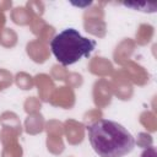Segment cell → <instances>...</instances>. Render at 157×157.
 Instances as JSON below:
<instances>
[{"label": "cell", "mask_w": 157, "mask_h": 157, "mask_svg": "<svg viewBox=\"0 0 157 157\" xmlns=\"http://www.w3.org/2000/svg\"><path fill=\"white\" fill-rule=\"evenodd\" d=\"M140 157H157V152L155 147H147L146 150H144V152L141 153Z\"/></svg>", "instance_id": "obj_3"}, {"label": "cell", "mask_w": 157, "mask_h": 157, "mask_svg": "<svg viewBox=\"0 0 157 157\" xmlns=\"http://www.w3.org/2000/svg\"><path fill=\"white\" fill-rule=\"evenodd\" d=\"M88 141L99 157H124L135 147V137L121 124L98 119L87 126Z\"/></svg>", "instance_id": "obj_1"}, {"label": "cell", "mask_w": 157, "mask_h": 157, "mask_svg": "<svg viewBox=\"0 0 157 157\" xmlns=\"http://www.w3.org/2000/svg\"><path fill=\"white\" fill-rule=\"evenodd\" d=\"M96 40L83 37L75 28H65L56 33L50 40V49L56 60L69 66L82 58H87L96 48Z\"/></svg>", "instance_id": "obj_2"}]
</instances>
